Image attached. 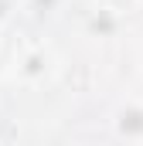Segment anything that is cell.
Wrapping results in <instances>:
<instances>
[{
    "instance_id": "52a82bcc",
    "label": "cell",
    "mask_w": 143,
    "mask_h": 146,
    "mask_svg": "<svg viewBox=\"0 0 143 146\" xmlns=\"http://www.w3.org/2000/svg\"><path fill=\"white\" fill-rule=\"evenodd\" d=\"M136 3H140V10H143V0H136Z\"/></svg>"
},
{
    "instance_id": "6da1fadb",
    "label": "cell",
    "mask_w": 143,
    "mask_h": 146,
    "mask_svg": "<svg viewBox=\"0 0 143 146\" xmlns=\"http://www.w3.org/2000/svg\"><path fill=\"white\" fill-rule=\"evenodd\" d=\"M58 75V54L48 44H24L10 58V78L24 88H44Z\"/></svg>"
},
{
    "instance_id": "277c9868",
    "label": "cell",
    "mask_w": 143,
    "mask_h": 146,
    "mask_svg": "<svg viewBox=\"0 0 143 146\" xmlns=\"http://www.w3.org/2000/svg\"><path fill=\"white\" fill-rule=\"evenodd\" d=\"M65 0H24V10L34 14V17H51Z\"/></svg>"
},
{
    "instance_id": "7a4b0ae2",
    "label": "cell",
    "mask_w": 143,
    "mask_h": 146,
    "mask_svg": "<svg viewBox=\"0 0 143 146\" xmlns=\"http://www.w3.org/2000/svg\"><path fill=\"white\" fill-rule=\"evenodd\" d=\"M109 133L119 143H143V95H126L109 112Z\"/></svg>"
},
{
    "instance_id": "8992f818",
    "label": "cell",
    "mask_w": 143,
    "mask_h": 146,
    "mask_svg": "<svg viewBox=\"0 0 143 146\" xmlns=\"http://www.w3.org/2000/svg\"><path fill=\"white\" fill-rule=\"evenodd\" d=\"M3 75H10V58H7V51H3V44H0V78Z\"/></svg>"
},
{
    "instance_id": "3957f363",
    "label": "cell",
    "mask_w": 143,
    "mask_h": 146,
    "mask_svg": "<svg viewBox=\"0 0 143 146\" xmlns=\"http://www.w3.org/2000/svg\"><path fill=\"white\" fill-rule=\"evenodd\" d=\"M123 31V17H119V10L116 7H106V3H99V7H92L89 14H85V34L89 37H116Z\"/></svg>"
},
{
    "instance_id": "5b68a950",
    "label": "cell",
    "mask_w": 143,
    "mask_h": 146,
    "mask_svg": "<svg viewBox=\"0 0 143 146\" xmlns=\"http://www.w3.org/2000/svg\"><path fill=\"white\" fill-rule=\"evenodd\" d=\"M17 14H21V0H0V31L10 27Z\"/></svg>"
}]
</instances>
